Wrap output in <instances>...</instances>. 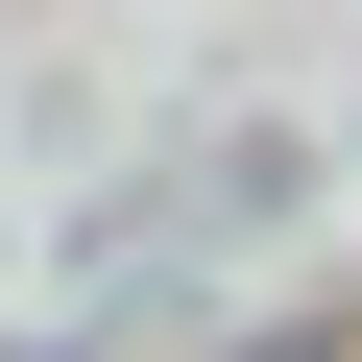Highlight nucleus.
Returning a JSON list of instances; mask_svg holds the SVG:
<instances>
[{"label":"nucleus","mask_w":362,"mask_h":362,"mask_svg":"<svg viewBox=\"0 0 362 362\" xmlns=\"http://www.w3.org/2000/svg\"><path fill=\"white\" fill-rule=\"evenodd\" d=\"M242 362H338V314H290V338H242Z\"/></svg>","instance_id":"f257e3e1"}]
</instances>
